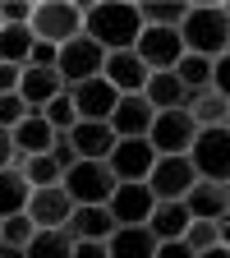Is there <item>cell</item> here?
Instances as JSON below:
<instances>
[{"mask_svg": "<svg viewBox=\"0 0 230 258\" xmlns=\"http://www.w3.org/2000/svg\"><path fill=\"white\" fill-rule=\"evenodd\" d=\"M69 97H74L79 120H106V124H111V111H115V102H120V92H115L106 79H88V83L69 88Z\"/></svg>", "mask_w": 230, "mask_h": 258, "instance_id": "16", "label": "cell"}, {"mask_svg": "<svg viewBox=\"0 0 230 258\" xmlns=\"http://www.w3.org/2000/svg\"><path fill=\"white\" fill-rule=\"evenodd\" d=\"M28 199H32V184L23 180V171H14V166L0 171V221L28 212Z\"/></svg>", "mask_w": 230, "mask_h": 258, "instance_id": "24", "label": "cell"}, {"mask_svg": "<svg viewBox=\"0 0 230 258\" xmlns=\"http://www.w3.org/2000/svg\"><path fill=\"white\" fill-rule=\"evenodd\" d=\"M184 208L193 221H225L230 217V199H225V184H212V180H198L189 194H184Z\"/></svg>", "mask_w": 230, "mask_h": 258, "instance_id": "18", "label": "cell"}, {"mask_svg": "<svg viewBox=\"0 0 230 258\" xmlns=\"http://www.w3.org/2000/svg\"><path fill=\"white\" fill-rule=\"evenodd\" d=\"M60 92H64V83L55 70H23V79H19V97L28 111H46V102H55Z\"/></svg>", "mask_w": 230, "mask_h": 258, "instance_id": "21", "label": "cell"}, {"mask_svg": "<svg viewBox=\"0 0 230 258\" xmlns=\"http://www.w3.org/2000/svg\"><path fill=\"white\" fill-rule=\"evenodd\" d=\"M32 235H37V226H32V217H28V212H19V217H5V221H0V244L28 249V244H32Z\"/></svg>", "mask_w": 230, "mask_h": 258, "instance_id": "31", "label": "cell"}, {"mask_svg": "<svg viewBox=\"0 0 230 258\" xmlns=\"http://www.w3.org/2000/svg\"><path fill=\"white\" fill-rule=\"evenodd\" d=\"M225 129H230V115H225Z\"/></svg>", "mask_w": 230, "mask_h": 258, "instance_id": "47", "label": "cell"}, {"mask_svg": "<svg viewBox=\"0 0 230 258\" xmlns=\"http://www.w3.org/2000/svg\"><path fill=\"white\" fill-rule=\"evenodd\" d=\"M102 64H106V51L97 46L92 37H74L55 51V74L64 88H79L88 79H102Z\"/></svg>", "mask_w": 230, "mask_h": 258, "instance_id": "6", "label": "cell"}, {"mask_svg": "<svg viewBox=\"0 0 230 258\" xmlns=\"http://www.w3.org/2000/svg\"><path fill=\"white\" fill-rule=\"evenodd\" d=\"M55 51H60V46H51V42H32L23 70H55Z\"/></svg>", "mask_w": 230, "mask_h": 258, "instance_id": "35", "label": "cell"}, {"mask_svg": "<svg viewBox=\"0 0 230 258\" xmlns=\"http://www.w3.org/2000/svg\"><path fill=\"white\" fill-rule=\"evenodd\" d=\"M189 161L198 180H212V184H225L230 180V129L216 124V129H198V139L189 148Z\"/></svg>", "mask_w": 230, "mask_h": 258, "instance_id": "5", "label": "cell"}, {"mask_svg": "<svg viewBox=\"0 0 230 258\" xmlns=\"http://www.w3.org/2000/svg\"><path fill=\"white\" fill-rule=\"evenodd\" d=\"M152 120H157V111L147 106V97H143V92L120 97L115 111H111V129H115V139H147Z\"/></svg>", "mask_w": 230, "mask_h": 258, "instance_id": "13", "label": "cell"}, {"mask_svg": "<svg viewBox=\"0 0 230 258\" xmlns=\"http://www.w3.org/2000/svg\"><path fill=\"white\" fill-rule=\"evenodd\" d=\"M102 79H106L120 97H134V92L147 88V64H143L134 51H115V55H106V64H102Z\"/></svg>", "mask_w": 230, "mask_h": 258, "instance_id": "14", "label": "cell"}, {"mask_svg": "<svg viewBox=\"0 0 230 258\" xmlns=\"http://www.w3.org/2000/svg\"><path fill=\"white\" fill-rule=\"evenodd\" d=\"M189 115H193V124H198V129H216V124H225L230 102H225V97H221L216 88H207V92H193Z\"/></svg>", "mask_w": 230, "mask_h": 258, "instance_id": "25", "label": "cell"}, {"mask_svg": "<svg viewBox=\"0 0 230 258\" xmlns=\"http://www.w3.org/2000/svg\"><path fill=\"white\" fill-rule=\"evenodd\" d=\"M143 32V14L134 0H83V37H92L106 55L134 51Z\"/></svg>", "mask_w": 230, "mask_h": 258, "instance_id": "1", "label": "cell"}, {"mask_svg": "<svg viewBox=\"0 0 230 258\" xmlns=\"http://www.w3.org/2000/svg\"><path fill=\"white\" fill-rule=\"evenodd\" d=\"M157 258H198V253H193L184 240H161L157 244Z\"/></svg>", "mask_w": 230, "mask_h": 258, "instance_id": "38", "label": "cell"}, {"mask_svg": "<svg viewBox=\"0 0 230 258\" xmlns=\"http://www.w3.org/2000/svg\"><path fill=\"white\" fill-rule=\"evenodd\" d=\"M221 244H225V249H230V217H225V221H221Z\"/></svg>", "mask_w": 230, "mask_h": 258, "instance_id": "44", "label": "cell"}, {"mask_svg": "<svg viewBox=\"0 0 230 258\" xmlns=\"http://www.w3.org/2000/svg\"><path fill=\"white\" fill-rule=\"evenodd\" d=\"M74 258H111V253H106V240H83L74 244Z\"/></svg>", "mask_w": 230, "mask_h": 258, "instance_id": "40", "label": "cell"}, {"mask_svg": "<svg viewBox=\"0 0 230 258\" xmlns=\"http://www.w3.org/2000/svg\"><path fill=\"white\" fill-rule=\"evenodd\" d=\"M221 10H225V19H230V0H225V5H221Z\"/></svg>", "mask_w": 230, "mask_h": 258, "instance_id": "45", "label": "cell"}, {"mask_svg": "<svg viewBox=\"0 0 230 258\" xmlns=\"http://www.w3.org/2000/svg\"><path fill=\"white\" fill-rule=\"evenodd\" d=\"M28 28L37 42H51V46L74 42L83 37V0H37Z\"/></svg>", "mask_w": 230, "mask_h": 258, "instance_id": "3", "label": "cell"}, {"mask_svg": "<svg viewBox=\"0 0 230 258\" xmlns=\"http://www.w3.org/2000/svg\"><path fill=\"white\" fill-rule=\"evenodd\" d=\"M0 28H5V23H0Z\"/></svg>", "mask_w": 230, "mask_h": 258, "instance_id": "48", "label": "cell"}, {"mask_svg": "<svg viewBox=\"0 0 230 258\" xmlns=\"http://www.w3.org/2000/svg\"><path fill=\"white\" fill-rule=\"evenodd\" d=\"M106 208H111L115 226H147V217L157 208V194L147 184H115V194H111Z\"/></svg>", "mask_w": 230, "mask_h": 258, "instance_id": "11", "label": "cell"}, {"mask_svg": "<svg viewBox=\"0 0 230 258\" xmlns=\"http://www.w3.org/2000/svg\"><path fill=\"white\" fill-rule=\"evenodd\" d=\"M111 258H157V235L147 226H115V235L106 240Z\"/></svg>", "mask_w": 230, "mask_h": 258, "instance_id": "22", "label": "cell"}, {"mask_svg": "<svg viewBox=\"0 0 230 258\" xmlns=\"http://www.w3.org/2000/svg\"><path fill=\"white\" fill-rule=\"evenodd\" d=\"M46 124L55 129V134H69V129L79 124V111H74V97H69V88H64L60 97H55V102H46Z\"/></svg>", "mask_w": 230, "mask_h": 258, "instance_id": "30", "label": "cell"}, {"mask_svg": "<svg viewBox=\"0 0 230 258\" xmlns=\"http://www.w3.org/2000/svg\"><path fill=\"white\" fill-rule=\"evenodd\" d=\"M10 139H14V152H19V157H46L51 143H55V129L46 124L42 111H28V115L10 129Z\"/></svg>", "mask_w": 230, "mask_h": 258, "instance_id": "17", "label": "cell"}, {"mask_svg": "<svg viewBox=\"0 0 230 258\" xmlns=\"http://www.w3.org/2000/svg\"><path fill=\"white\" fill-rule=\"evenodd\" d=\"M23 258H74V240L64 231H37L32 244L23 249Z\"/></svg>", "mask_w": 230, "mask_h": 258, "instance_id": "28", "label": "cell"}, {"mask_svg": "<svg viewBox=\"0 0 230 258\" xmlns=\"http://www.w3.org/2000/svg\"><path fill=\"white\" fill-rule=\"evenodd\" d=\"M198 258H230V249H225V244H216V249H207V253H198Z\"/></svg>", "mask_w": 230, "mask_h": 258, "instance_id": "42", "label": "cell"}, {"mask_svg": "<svg viewBox=\"0 0 230 258\" xmlns=\"http://www.w3.org/2000/svg\"><path fill=\"white\" fill-rule=\"evenodd\" d=\"M189 221H193V217H189L184 203H157L152 217H147V231L157 235V244H161V240H184Z\"/></svg>", "mask_w": 230, "mask_h": 258, "instance_id": "23", "label": "cell"}, {"mask_svg": "<svg viewBox=\"0 0 230 258\" xmlns=\"http://www.w3.org/2000/svg\"><path fill=\"white\" fill-rule=\"evenodd\" d=\"M193 139H198V124H193V115L180 106V111H157L152 129H147V143L157 157H189Z\"/></svg>", "mask_w": 230, "mask_h": 258, "instance_id": "7", "label": "cell"}, {"mask_svg": "<svg viewBox=\"0 0 230 258\" xmlns=\"http://www.w3.org/2000/svg\"><path fill=\"white\" fill-rule=\"evenodd\" d=\"M69 212H74V199H69L60 184L32 189V199H28V217H32V226H37V231H60V226L69 221Z\"/></svg>", "mask_w": 230, "mask_h": 258, "instance_id": "12", "label": "cell"}, {"mask_svg": "<svg viewBox=\"0 0 230 258\" xmlns=\"http://www.w3.org/2000/svg\"><path fill=\"white\" fill-rule=\"evenodd\" d=\"M180 42H184V55H225L230 51V19L221 5L212 0H198V5H189L184 23H180Z\"/></svg>", "mask_w": 230, "mask_h": 258, "instance_id": "2", "label": "cell"}, {"mask_svg": "<svg viewBox=\"0 0 230 258\" xmlns=\"http://www.w3.org/2000/svg\"><path fill=\"white\" fill-rule=\"evenodd\" d=\"M32 42H37V37H32V28H10L5 23V28H0V64H19V70H23Z\"/></svg>", "mask_w": 230, "mask_h": 258, "instance_id": "27", "label": "cell"}, {"mask_svg": "<svg viewBox=\"0 0 230 258\" xmlns=\"http://www.w3.org/2000/svg\"><path fill=\"white\" fill-rule=\"evenodd\" d=\"M60 189L74 199V208H106L115 194V175L106 161H79L74 171L60 175Z\"/></svg>", "mask_w": 230, "mask_h": 258, "instance_id": "4", "label": "cell"}, {"mask_svg": "<svg viewBox=\"0 0 230 258\" xmlns=\"http://www.w3.org/2000/svg\"><path fill=\"white\" fill-rule=\"evenodd\" d=\"M64 139L74 143L79 161H106V157H111V148H115V129H111L106 120H79Z\"/></svg>", "mask_w": 230, "mask_h": 258, "instance_id": "15", "label": "cell"}, {"mask_svg": "<svg viewBox=\"0 0 230 258\" xmlns=\"http://www.w3.org/2000/svg\"><path fill=\"white\" fill-rule=\"evenodd\" d=\"M134 55L147 64V74H171L175 64L184 60V42H180V28H143Z\"/></svg>", "mask_w": 230, "mask_h": 258, "instance_id": "8", "label": "cell"}, {"mask_svg": "<svg viewBox=\"0 0 230 258\" xmlns=\"http://www.w3.org/2000/svg\"><path fill=\"white\" fill-rule=\"evenodd\" d=\"M198 184V171H193L189 157H157V166L147 175V189L157 194V203H184V194Z\"/></svg>", "mask_w": 230, "mask_h": 258, "instance_id": "10", "label": "cell"}, {"mask_svg": "<svg viewBox=\"0 0 230 258\" xmlns=\"http://www.w3.org/2000/svg\"><path fill=\"white\" fill-rule=\"evenodd\" d=\"M138 14H143V28H180L189 5L184 0H138Z\"/></svg>", "mask_w": 230, "mask_h": 258, "instance_id": "26", "label": "cell"}, {"mask_svg": "<svg viewBox=\"0 0 230 258\" xmlns=\"http://www.w3.org/2000/svg\"><path fill=\"white\" fill-rule=\"evenodd\" d=\"M225 199H230V180H225Z\"/></svg>", "mask_w": 230, "mask_h": 258, "instance_id": "46", "label": "cell"}, {"mask_svg": "<svg viewBox=\"0 0 230 258\" xmlns=\"http://www.w3.org/2000/svg\"><path fill=\"white\" fill-rule=\"evenodd\" d=\"M23 115H28V106H23V97H19V92L0 97V129H14Z\"/></svg>", "mask_w": 230, "mask_h": 258, "instance_id": "34", "label": "cell"}, {"mask_svg": "<svg viewBox=\"0 0 230 258\" xmlns=\"http://www.w3.org/2000/svg\"><path fill=\"white\" fill-rule=\"evenodd\" d=\"M175 79L189 88V92H207L212 88V60L207 55H184L175 64Z\"/></svg>", "mask_w": 230, "mask_h": 258, "instance_id": "29", "label": "cell"}, {"mask_svg": "<svg viewBox=\"0 0 230 258\" xmlns=\"http://www.w3.org/2000/svg\"><path fill=\"white\" fill-rule=\"evenodd\" d=\"M51 161H55L60 171H74V166H79V152H74V143L64 139V134H55V143H51Z\"/></svg>", "mask_w": 230, "mask_h": 258, "instance_id": "36", "label": "cell"}, {"mask_svg": "<svg viewBox=\"0 0 230 258\" xmlns=\"http://www.w3.org/2000/svg\"><path fill=\"white\" fill-rule=\"evenodd\" d=\"M19 79H23V70H19V64H0V97L19 92Z\"/></svg>", "mask_w": 230, "mask_h": 258, "instance_id": "39", "label": "cell"}, {"mask_svg": "<svg viewBox=\"0 0 230 258\" xmlns=\"http://www.w3.org/2000/svg\"><path fill=\"white\" fill-rule=\"evenodd\" d=\"M184 244H189L193 253H207V249H216V244H221V226H216V221H189Z\"/></svg>", "mask_w": 230, "mask_h": 258, "instance_id": "32", "label": "cell"}, {"mask_svg": "<svg viewBox=\"0 0 230 258\" xmlns=\"http://www.w3.org/2000/svg\"><path fill=\"white\" fill-rule=\"evenodd\" d=\"M60 231L69 235L74 244H83V240H111L115 235V217H111V208H74Z\"/></svg>", "mask_w": 230, "mask_h": 258, "instance_id": "19", "label": "cell"}, {"mask_svg": "<svg viewBox=\"0 0 230 258\" xmlns=\"http://www.w3.org/2000/svg\"><path fill=\"white\" fill-rule=\"evenodd\" d=\"M0 258H23V249H14V244H0Z\"/></svg>", "mask_w": 230, "mask_h": 258, "instance_id": "43", "label": "cell"}, {"mask_svg": "<svg viewBox=\"0 0 230 258\" xmlns=\"http://www.w3.org/2000/svg\"><path fill=\"white\" fill-rule=\"evenodd\" d=\"M10 161H14V139L10 129H0V171H10Z\"/></svg>", "mask_w": 230, "mask_h": 258, "instance_id": "41", "label": "cell"}, {"mask_svg": "<svg viewBox=\"0 0 230 258\" xmlns=\"http://www.w3.org/2000/svg\"><path fill=\"white\" fill-rule=\"evenodd\" d=\"M212 88H216V92L225 97V102H230V51L212 60Z\"/></svg>", "mask_w": 230, "mask_h": 258, "instance_id": "37", "label": "cell"}, {"mask_svg": "<svg viewBox=\"0 0 230 258\" xmlns=\"http://www.w3.org/2000/svg\"><path fill=\"white\" fill-rule=\"evenodd\" d=\"M0 23L28 28V23H32V0H0Z\"/></svg>", "mask_w": 230, "mask_h": 258, "instance_id": "33", "label": "cell"}, {"mask_svg": "<svg viewBox=\"0 0 230 258\" xmlns=\"http://www.w3.org/2000/svg\"><path fill=\"white\" fill-rule=\"evenodd\" d=\"M106 166H111L115 184H147V175L157 166V152H152L147 139H115Z\"/></svg>", "mask_w": 230, "mask_h": 258, "instance_id": "9", "label": "cell"}, {"mask_svg": "<svg viewBox=\"0 0 230 258\" xmlns=\"http://www.w3.org/2000/svg\"><path fill=\"white\" fill-rule=\"evenodd\" d=\"M143 97H147V106L152 111H189V102H193V92L175 79V70L171 74H147V88H143Z\"/></svg>", "mask_w": 230, "mask_h": 258, "instance_id": "20", "label": "cell"}]
</instances>
